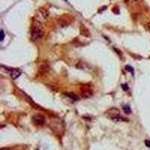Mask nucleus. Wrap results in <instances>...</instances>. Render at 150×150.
<instances>
[{"label": "nucleus", "instance_id": "nucleus-1", "mask_svg": "<svg viewBox=\"0 0 150 150\" xmlns=\"http://www.w3.org/2000/svg\"><path fill=\"white\" fill-rule=\"evenodd\" d=\"M31 35L32 38L35 41L39 40L43 36V29L41 28V23L38 21H35L32 26V30H31Z\"/></svg>", "mask_w": 150, "mask_h": 150}, {"label": "nucleus", "instance_id": "nucleus-2", "mask_svg": "<svg viewBox=\"0 0 150 150\" xmlns=\"http://www.w3.org/2000/svg\"><path fill=\"white\" fill-rule=\"evenodd\" d=\"M108 117L112 121L120 122H127L128 120L125 119L120 113V111L116 108H112L108 111Z\"/></svg>", "mask_w": 150, "mask_h": 150}, {"label": "nucleus", "instance_id": "nucleus-3", "mask_svg": "<svg viewBox=\"0 0 150 150\" xmlns=\"http://www.w3.org/2000/svg\"><path fill=\"white\" fill-rule=\"evenodd\" d=\"M48 17H49V12L45 8H39L36 12V21L40 23L45 22Z\"/></svg>", "mask_w": 150, "mask_h": 150}, {"label": "nucleus", "instance_id": "nucleus-4", "mask_svg": "<svg viewBox=\"0 0 150 150\" xmlns=\"http://www.w3.org/2000/svg\"><path fill=\"white\" fill-rule=\"evenodd\" d=\"M33 122L37 125H41L45 123V117L41 114H36L33 118Z\"/></svg>", "mask_w": 150, "mask_h": 150}, {"label": "nucleus", "instance_id": "nucleus-5", "mask_svg": "<svg viewBox=\"0 0 150 150\" xmlns=\"http://www.w3.org/2000/svg\"><path fill=\"white\" fill-rule=\"evenodd\" d=\"M7 71H8L11 74V76L13 79H16L21 75V71L18 70V69H16V68H9Z\"/></svg>", "mask_w": 150, "mask_h": 150}, {"label": "nucleus", "instance_id": "nucleus-6", "mask_svg": "<svg viewBox=\"0 0 150 150\" xmlns=\"http://www.w3.org/2000/svg\"><path fill=\"white\" fill-rule=\"evenodd\" d=\"M123 110H124L125 112H126V113H128V114L131 113V109H130V108L128 106H125L124 108H123Z\"/></svg>", "mask_w": 150, "mask_h": 150}, {"label": "nucleus", "instance_id": "nucleus-7", "mask_svg": "<svg viewBox=\"0 0 150 150\" xmlns=\"http://www.w3.org/2000/svg\"><path fill=\"white\" fill-rule=\"evenodd\" d=\"M1 41H3L4 39V38H5V35H4V33H3V31H1Z\"/></svg>", "mask_w": 150, "mask_h": 150}, {"label": "nucleus", "instance_id": "nucleus-8", "mask_svg": "<svg viewBox=\"0 0 150 150\" xmlns=\"http://www.w3.org/2000/svg\"><path fill=\"white\" fill-rule=\"evenodd\" d=\"M145 144L148 148H150V141L149 140H146L145 141Z\"/></svg>", "mask_w": 150, "mask_h": 150}, {"label": "nucleus", "instance_id": "nucleus-9", "mask_svg": "<svg viewBox=\"0 0 150 150\" xmlns=\"http://www.w3.org/2000/svg\"><path fill=\"white\" fill-rule=\"evenodd\" d=\"M147 29H148V30L150 32V21L148 23V24H147Z\"/></svg>", "mask_w": 150, "mask_h": 150}, {"label": "nucleus", "instance_id": "nucleus-10", "mask_svg": "<svg viewBox=\"0 0 150 150\" xmlns=\"http://www.w3.org/2000/svg\"><path fill=\"white\" fill-rule=\"evenodd\" d=\"M1 150H9L8 149H1Z\"/></svg>", "mask_w": 150, "mask_h": 150}]
</instances>
